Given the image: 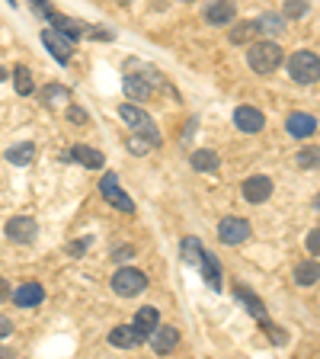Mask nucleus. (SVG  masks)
<instances>
[{"label":"nucleus","mask_w":320,"mask_h":359,"mask_svg":"<svg viewBox=\"0 0 320 359\" xmlns=\"http://www.w3.org/2000/svg\"><path fill=\"white\" fill-rule=\"evenodd\" d=\"M246 65L253 67L256 74H272L279 65H282V48L276 42H250V52H246Z\"/></svg>","instance_id":"obj_1"},{"label":"nucleus","mask_w":320,"mask_h":359,"mask_svg":"<svg viewBox=\"0 0 320 359\" xmlns=\"http://www.w3.org/2000/svg\"><path fill=\"white\" fill-rule=\"evenodd\" d=\"M288 74L295 83H317L320 77V58L317 52H298L288 61Z\"/></svg>","instance_id":"obj_2"},{"label":"nucleus","mask_w":320,"mask_h":359,"mask_svg":"<svg viewBox=\"0 0 320 359\" xmlns=\"http://www.w3.org/2000/svg\"><path fill=\"white\" fill-rule=\"evenodd\" d=\"M112 289H116V295H122V299H132V295H141V292L148 289V276H144L141 269L122 266L119 273L112 276Z\"/></svg>","instance_id":"obj_3"},{"label":"nucleus","mask_w":320,"mask_h":359,"mask_svg":"<svg viewBox=\"0 0 320 359\" xmlns=\"http://www.w3.org/2000/svg\"><path fill=\"white\" fill-rule=\"evenodd\" d=\"M119 116H122V122L125 126H132V132H138V135H144V138H151L154 144H160V132H157V126H154V119H151L144 109H138V106H122L119 109Z\"/></svg>","instance_id":"obj_4"},{"label":"nucleus","mask_w":320,"mask_h":359,"mask_svg":"<svg viewBox=\"0 0 320 359\" xmlns=\"http://www.w3.org/2000/svg\"><path fill=\"white\" fill-rule=\"evenodd\" d=\"M99 193H103V199H109L112 205L119 212H134V202H132V196L128 193H122V187H119V177L116 173H106L103 180H99Z\"/></svg>","instance_id":"obj_5"},{"label":"nucleus","mask_w":320,"mask_h":359,"mask_svg":"<svg viewBox=\"0 0 320 359\" xmlns=\"http://www.w3.org/2000/svg\"><path fill=\"white\" fill-rule=\"evenodd\" d=\"M42 42H45V48H48V52L61 61V65H67V61H71V55H74V39H67L64 32H58V29H45L42 32Z\"/></svg>","instance_id":"obj_6"},{"label":"nucleus","mask_w":320,"mask_h":359,"mask_svg":"<svg viewBox=\"0 0 320 359\" xmlns=\"http://www.w3.org/2000/svg\"><path fill=\"white\" fill-rule=\"evenodd\" d=\"M39 234V224L36 218H26V215H16L7 222V238L13 241V244H32Z\"/></svg>","instance_id":"obj_7"},{"label":"nucleus","mask_w":320,"mask_h":359,"mask_svg":"<svg viewBox=\"0 0 320 359\" xmlns=\"http://www.w3.org/2000/svg\"><path fill=\"white\" fill-rule=\"evenodd\" d=\"M218 238H221V244H244L246 238H250V222L246 218H224L221 224H218Z\"/></svg>","instance_id":"obj_8"},{"label":"nucleus","mask_w":320,"mask_h":359,"mask_svg":"<svg viewBox=\"0 0 320 359\" xmlns=\"http://www.w3.org/2000/svg\"><path fill=\"white\" fill-rule=\"evenodd\" d=\"M176 344H179V330L176 327H160V324H157V327L151 330V346H154V353H160V356L173 353Z\"/></svg>","instance_id":"obj_9"},{"label":"nucleus","mask_w":320,"mask_h":359,"mask_svg":"<svg viewBox=\"0 0 320 359\" xmlns=\"http://www.w3.org/2000/svg\"><path fill=\"white\" fill-rule=\"evenodd\" d=\"M234 126H237L240 132L253 135V132H260V128L266 126V119H263V112L253 109V106H237V112H234Z\"/></svg>","instance_id":"obj_10"},{"label":"nucleus","mask_w":320,"mask_h":359,"mask_svg":"<svg viewBox=\"0 0 320 359\" xmlns=\"http://www.w3.org/2000/svg\"><path fill=\"white\" fill-rule=\"evenodd\" d=\"M269 196H272V180H269V177H250L244 183V199L246 202L260 205V202H266Z\"/></svg>","instance_id":"obj_11"},{"label":"nucleus","mask_w":320,"mask_h":359,"mask_svg":"<svg viewBox=\"0 0 320 359\" xmlns=\"http://www.w3.org/2000/svg\"><path fill=\"white\" fill-rule=\"evenodd\" d=\"M234 0H211L209 7H205V20L211 22V26H228V22H234Z\"/></svg>","instance_id":"obj_12"},{"label":"nucleus","mask_w":320,"mask_h":359,"mask_svg":"<svg viewBox=\"0 0 320 359\" xmlns=\"http://www.w3.org/2000/svg\"><path fill=\"white\" fill-rule=\"evenodd\" d=\"M285 128H288V135H295V138H307V135L317 132V119L307 116V112H291Z\"/></svg>","instance_id":"obj_13"},{"label":"nucleus","mask_w":320,"mask_h":359,"mask_svg":"<svg viewBox=\"0 0 320 359\" xmlns=\"http://www.w3.org/2000/svg\"><path fill=\"white\" fill-rule=\"evenodd\" d=\"M42 299H45V289L39 283H26L13 292V305H20V308H36V305H42Z\"/></svg>","instance_id":"obj_14"},{"label":"nucleus","mask_w":320,"mask_h":359,"mask_svg":"<svg viewBox=\"0 0 320 359\" xmlns=\"http://www.w3.org/2000/svg\"><path fill=\"white\" fill-rule=\"evenodd\" d=\"M141 340H144V337L138 334L134 327H125V324H122V327H116V330H109V344L119 346V350H134V346H141Z\"/></svg>","instance_id":"obj_15"},{"label":"nucleus","mask_w":320,"mask_h":359,"mask_svg":"<svg viewBox=\"0 0 320 359\" xmlns=\"http://www.w3.org/2000/svg\"><path fill=\"white\" fill-rule=\"evenodd\" d=\"M199 266H202V276L209 279V285L211 289H221V266H218V260H215V254L211 250H205L202 247V254H199Z\"/></svg>","instance_id":"obj_16"},{"label":"nucleus","mask_w":320,"mask_h":359,"mask_svg":"<svg viewBox=\"0 0 320 359\" xmlns=\"http://www.w3.org/2000/svg\"><path fill=\"white\" fill-rule=\"evenodd\" d=\"M160 324V311H157L154 305H144V308H138V314H134V324L132 327L138 330L141 337H151V330Z\"/></svg>","instance_id":"obj_17"},{"label":"nucleus","mask_w":320,"mask_h":359,"mask_svg":"<svg viewBox=\"0 0 320 359\" xmlns=\"http://www.w3.org/2000/svg\"><path fill=\"white\" fill-rule=\"evenodd\" d=\"M71 157H74L77 164L90 167V170H99V167H103V151L87 148V144H74V148H71Z\"/></svg>","instance_id":"obj_18"},{"label":"nucleus","mask_w":320,"mask_h":359,"mask_svg":"<svg viewBox=\"0 0 320 359\" xmlns=\"http://www.w3.org/2000/svg\"><path fill=\"white\" fill-rule=\"evenodd\" d=\"M45 20L52 22V29L64 32L67 39H77V36H81V22L71 20V16H61V13H55V10H48V13H45Z\"/></svg>","instance_id":"obj_19"},{"label":"nucleus","mask_w":320,"mask_h":359,"mask_svg":"<svg viewBox=\"0 0 320 359\" xmlns=\"http://www.w3.org/2000/svg\"><path fill=\"white\" fill-rule=\"evenodd\" d=\"M260 32H263L260 22H256V20H246V22H240V26H234V29H231V42L234 45H250L256 36H260Z\"/></svg>","instance_id":"obj_20"},{"label":"nucleus","mask_w":320,"mask_h":359,"mask_svg":"<svg viewBox=\"0 0 320 359\" xmlns=\"http://www.w3.org/2000/svg\"><path fill=\"white\" fill-rule=\"evenodd\" d=\"M237 299H240V302H244V305H246V311L253 314L256 321L269 324V314H266V308H263V302H260V299H256V295H250V292H246V289H237Z\"/></svg>","instance_id":"obj_21"},{"label":"nucleus","mask_w":320,"mask_h":359,"mask_svg":"<svg viewBox=\"0 0 320 359\" xmlns=\"http://www.w3.org/2000/svg\"><path fill=\"white\" fill-rule=\"evenodd\" d=\"M125 93H128L132 100H148V97H151V83L141 81L138 74H128V77H125Z\"/></svg>","instance_id":"obj_22"},{"label":"nucleus","mask_w":320,"mask_h":359,"mask_svg":"<svg viewBox=\"0 0 320 359\" xmlns=\"http://www.w3.org/2000/svg\"><path fill=\"white\" fill-rule=\"evenodd\" d=\"M32 157H36V144H13V148L7 151V161L10 164H16V167H22V164H29Z\"/></svg>","instance_id":"obj_23"},{"label":"nucleus","mask_w":320,"mask_h":359,"mask_svg":"<svg viewBox=\"0 0 320 359\" xmlns=\"http://www.w3.org/2000/svg\"><path fill=\"white\" fill-rule=\"evenodd\" d=\"M218 167V154L215 151H209V148H199V151H193V170H215Z\"/></svg>","instance_id":"obj_24"},{"label":"nucleus","mask_w":320,"mask_h":359,"mask_svg":"<svg viewBox=\"0 0 320 359\" xmlns=\"http://www.w3.org/2000/svg\"><path fill=\"white\" fill-rule=\"evenodd\" d=\"M13 81H16V93H22V97H29L32 90H36V83H32V74L26 71V67H16V71H13Z\"/></svg>","instance_id":"obj_25"},{"label":"nucleus","mask_w":320,"mask_h":359,"mask_svg":"<svg viewBox=\"0 0 320 359\" xmlns=\"http://www.w3.org/2000/svg\"><path fill=\"white\" fill-rule=\"evenodd\" d=\"M295 283L298 285H314L317 283V263H301L298 269H295Z\"/></svg>","instance_id":"obj_26"},{"label":"nucleus","mask_w":320,"mask_h":359,"mask_svg":"<svg viewBox=\"0 0 320 359\" xmlns=\"http://www.w3.org/2000/svg\"><path fill=\"white\" fill-rule=\"evenodd\" d=\"M42 100H45L48 106L64 103V100H71V90H67V87H58V83H52V87H45V90H42Z\"/></svg>","instance_id":"obj_27"},{"label":"nucleus","mask_w":320,"mask_h":359,"mask_svg":"<svg viewBox=\"0 0 320 359\" xmlns=\"http://www.w3.org/2000/svg\"><path fill=\"white\" fill-rule=\"evenodd\" d=\"M151 148H154V142H151V138H144V135H132V138H128V151H132L134 157H144Z\"/></svg>","instance_id":"obj_28"},{"label":"nucleus","mask_w":320,"mask_h":359,"mask_svg":"<svg viewBox=\"0 0 320 359\" xmlns=\"http://www.w3.org/2000/svg\"><path fill=\"white\" fill-rule=\"evenodd\" d=\"M199 254H202V241H195V238L183 241V260H186V263H199Z\"/></svg>","instance_id":"obj_29"},{"label":"nucleus","mask_w":320,"mask_h":359,"mask_svg":"<svg viewBox=\"0 0 320 359\" xmlns=\"http://www.w3.org/2000/svg\"><path fill=\"white\" fill-rule=\"evenodd\" d=\"M307 13V0H288V4H285V16H291V20H295V16H305Z\"/></svg>","instance_id":"obj_30"},{"label":"nucleus","mask_w":320,"mask_h":359,"mask_svg":"<svg viewBox=\"0 0 320 359\" xmlns=\"http://www.w3.org/2000/svg\"><path fill=\"white\" fill-rule=\"evenodd\" d=\"M307 250H311V254H317V250H320V231H317V228L307 234Z\"/></svg>","instance_id":"obj_31"},{"label":"nucleus","mask_w":320,"mask_h":359,"mask_svg":"<svg viewBox=\"0 0 320 359\" xmlns=\"http://www.w3.org/2000/svg\"><path fill=\"white\" fill-rule=\"evenodd\" d=\"M10 330H13L10 318H0V340H4V337H10Z\"/></svg>","instance_id":"obj_32"},{"label":"nucleus","mask_w":320,"mask_h":359,"mask_svg":"<svg viewBox=\"0 0 320 359\" xmlns=\"http://www.w3.org/2000/svg\"><path fill=\"white\" fill-rule=\"evenodd\" d=\"M67 119H71V122H83V119H87V112H83V109H67Z\"/></svg>","instance_id":"obj_33"},{"label":"nucleus","mask_w":320,"mask_h":359,"mask_svg":"<svg viewBox=\"0 0 320 359\" xmlns=\"http://www.w3.org/2000/svg\"><path fill=\"white\" fill-rule=\"evenodd\" d=\"M301 164H305V167H314V164H317V151L311 148V154H301Z\"/></svg>","instance_id":"obj_34"},{"label":"nucleus","mask_w":320,"mask_h":359,"mask_svg":"<svg viewBox=\"0 0 320 359\" xmlns=\"http://www.w3.org/2000/svg\"><path fill=\"white\" fill-rule=\"evenodd\" d=\"M132 247H119V250H116V260H132Z\"/></svg>","instance_id":"obj_35"},{"label":"nucleus","mask_w":320,"mask_h":359,"mask_svg":"<svg viewBox=\"0 0 320 359\" xmlns=\"http://www.w3.org/2000/svg\"><path fill=\"white\" fill-rule=\"evenodd\" d=\"M7 292H10V289H7V283H4V279H0V299H4V295H7Z\"/></svg>","instance_id":"obj_36"},{"label":"nucleus","mask_w":320,"mask_h":359,"mask_svg":"<svg viewBox=\"0 0 320 359\" xmlns=\"http://www.w3.org/2000/svg\"><path fill=\"white\" fill-rule=\"evenodd\" d=\"M4 77H7V71H4V67H0V81H4Z\"/></svg>","instance_id":"obj_37"}]
</instances>
